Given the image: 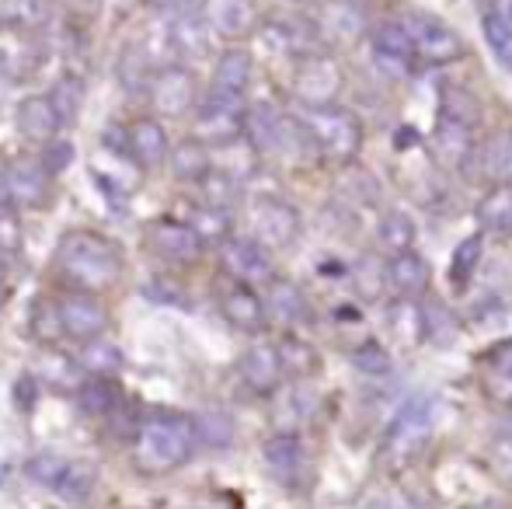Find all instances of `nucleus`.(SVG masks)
I'll use <instances>...</instances> for the list:
<instances>
[{
  "mask_svg": "<svg viewBox=\"0 0 512 509\" xmlns=\"http://www.w3.org/2000/svg\"><path fill=\"white\" fill-rule=\"evenodd\" d=\"M478 168L488 182L512 185V129H502L478 150Z\"/></svg>",
  "mask_w": 512,
  "mask_h": 509,
  "instance_id": "obj_26",
  "label": "nucleus"
},
{
  "mask_svg": "<svg viewBox=\"0 0 512 509\" xmlns=\"http://www.w3.org/2000/svg\"><path fill=\"white\" fill-rule=\"evenodd\" d=\"M154 7H175V4H185V0H150Z\"/></svg>",
  "mask_w": 512,
  "mask_h": 509,
  "instance_id": "obj_58",
  "label": "nucleus"
},
{
  "mask_svg": "<svg viewBox=\"0 0 512 509\" xmlns=\"http://www.w3.org/2000/svg\"><path fill=\"white\" fill-rule=\"evenodd\" d=\"M60 304V318H63V335L77 342H88V339H98L105 335L108 328V307L95 293L81 290V293H70V297L56 300Z\"/></svg>",
  "mask_w": 512,
  "mask_h": 509,
  "instance_id": "obj_13",
  "label": "nucleus"
},
{
  "mask_svg": "<svg viewBox=\"0 0 512 509\" xmlns=\"http://www.w3.org/2000/svg\"><path fill=\"white\" fill-rule=\"evenodd\" d=\"M492 14H499V18L506 21V25L512 28V0H495Z\"/></svg>",
  "mask_w": 512,
  "mask_h": 509,
  "instance_id": "obj_57",
  "label": "nucleus"
},
{
  "mask_svg": "<svg viewBox=\"0 0 512 509\" xmlns=\"http://www.w3.org/2000/svg\"><path fill=\"white\" fill-rule=\"evenodd\" d=\"M429 429H432V401L411 398L398 412L394 426L387 429L384 450H380V461L387 464V471H405L422 454L425 440H429Z\"/></svg>",
  "mask_w": 512,
  "mask_h": 509,
  "instance_id": "obj_4",
  "label": "nucleus"
},
{
  "mask_svg": "<svg viewBox=\"0 0 512 509\" xmlns=\"http://www.w3.org/2000/svg\"><path fill=\"white\" fill-rule=\"evenodd\" d=\"M4 21L11 25H39L46 18V0H4Z\"/></svg>",
  "mask_w": 512,
  "mask_h": 509,
  "instance_id": "obj_50",
  "label": "nucleus"
},
{
  "mask_svg": "<svg viewBox=\"0 0 512 509\" xmlns=\"http://www.w3.org/2000/svg\"><path fill=\"white\" fill-rule=\"evenodd\" d=\"M14 126L28 143H49L60 133V119H56L49 98H25L14 112Z\"/></svg>",
  "mask_w": 512,
  "mask_h": 509,
  "instance_id": "obj_21",
  "label": "nucleus"
},
{
  "mask_svg": "<svg viewBox=\"0 0 512 509\" xmlns=\"http://www.w3.org/2000/svg\"><path fill=\"white\" fill-rule=\"evenodd\" d=\"M265 314H272L283 325H297L307 318V297L297 283H286V279H272L269 297H265Z\"/></svg>",
  "mask_w": 512,
  "mask_h": 509,
  "instance_id": "obj_27",
  "label": "nucleus"
},
{
  "mask_svg": "<svg viewBox=\"0 0 512 509\" xmlns=\"http://www.w3.org/2000/svg\"><path fill=\"white\" fill-rule=\"evenodd\" d=\"M488 464H492L495 478H502L512 489V429L509 433H499L492 440V447H488Z\"/></svg>",
  "mask_w": 512,
  "mask_h": 509,
  "instance_id": "obj_49",
  "label": "nucleus"
},
{
  "mask_svg": "<svg viewBox=\"0 0 512 509\" xmlns=\"http://www.w3.org/2000/svg\"><path fill=\"white\" fill-rule=\"evenodd\" d=\"M105 147H108V150L119 147V154H126V157H129V136H126V129H122V126H108V129H105Z\"/></svg>",
  "mask_w": 512,
  "mask_h": 509,
  "instance_id": "obj_55",
  "label": "nucleus"
},
{
  "mask_svg": "<svg viewBox=\"0 0 512 509\" xmlns=\"http://www.w3.org/2000/svg\"><path fill=\"white\" fill-rule=\"evenodd\" d=\"M46 147V154H42V168L49 171V175H63V171L70 168V161H74V147H70L67 140H49V143H42Z\"/></svg>",
  "mask_w": 512,
  "mask_h": 509,
  "instance_id": "obj_52",
  "label": "nucleus"
},
{
  "mask_svg": "<svg viewBox=\"0 0 512 509\" xmlns=\"http://www.w3.org/2000/svg\"><path fill=\"white\" fill-rule=\"evenodd\" d=\"M492 370L499 377H512V339L502 342L499 349L492 353Z\"/></svg>",
  "mask_w": 512,
  "mask_h": 509,
  "instance_id": "obj_54",
  "label": "nucleus"
},
{
  "mask_svg": "<svg viewBox=\"0 0 512 509\" xmlns=\"http://www.w3.org/2000/svg\"><path fill=\"white\" fill-rule=\"evenodd\" d=\"M14 405H18L21 415L32 412V405H35V381L28 374L18 377V384H14Z\"/></svg>",
  "mask_w": 512,
  "mask_h": 509,
  "instance_id": "obj_53",
  "label": "nucleus"
},
{
  "mask_svg": "<svg viewBox=\"0 0 512 509\" xmlns=\"http://www.w3.org/2000/svg\"><path fill=\"white\" fill-rule=\"evenodd\" d=\"M147 98L154 105V112H161V116H185L196 105V77H192V70L175 67V63L157 67L147 77Z\"/></svg>",
  "mask_w": 512,
  "mask_h": 509,
  "instance_id": "obj_7",
  "label": "nucleus"
},
{
  "mask_svg": "<svg viewBox=\"0 0 512 509\" xmlns=\"http://www.w3.org/2000/svg\"><path fill=\"white\" fill-rule=\"evenodd\" d=\"M439 116L457 119V123L478 126L481 123V102L464 88H446L443 98H439Z\"/></svg>",
  "mask_w": 512,
  "mask_h": 509,
  "instance_id": "obj_40",
  "label": "nucleus"
},
{
  "mask_svg": "<svg viewBox=\"0 0 512 509\" xmlns=\"http://www.w3.org/2000/svg\"><path fill=\"white\" fill-rule=\"evenodd\" d=\"M509 405H512V401H509Z\"/></svg>",
  "mask_w": 512,
  "mask_h": 509,
  "instance_id": "obj_60",
  "label": "nucleus"
},
{
  "mask_svg": "<svg viewBox=\"0 0 512 509\" xmlns=\"http://www.w3.org/2000/svg\"><path fill=\"white\" fill-rule=\"evenodd\" d=\"M209 28L203 18H192V14H185V18L171 21L168 32H164V39H168V49L175 56H182V60H203L209 53Z\"/></svg>",
  "mask_w": 512,
  "mask_h": 509,
  "instance_id": "obj_23",
  "label": "nucleus"
},
{
  "mask_svg": "<svg viewBox=\"0 0 512 509\" xmlns=\"http://www.w3.org/2000/svg\"><path fill=\"white\" fill-rule=\"evenodd\" d=\"M49 182H53V175L42 168V161H11L4 168V175H0L7 203L32 206V210L49 203V196H53Z\"/></svg>",
  "mask_w": 512,
  "mask_h": 509,
  "instance_id": "obj_11",
  "label": "nucleus"
},
{
  "mask_svg": "<svg viewBox=\"0 0 512 509\" xmlns=\"http://www.w3.org/2000/svg\"><path fill=\"white\" fill-rule=\"evenodd\" d=\"M223 318H227V325L237 328V332L255 335L265 328V318H269V314H265V300L255 293V286L237 283L234 290L223 297Z\"/></svg>",
  "mask_w": 512,
  "mask_h": 509,
  "instance_id": "obj_19",
  "label": "nucleus"
},
{
  "mask_svg": "<svg viewBox=\"0 0 512 509\" xmlns=\"http://www.w3.org/2000/svg\"><path fill=\"white\" fill-rule=\"evenodd\" d=\"M415 234H418V227L405 210H387L377 224V245L384 248V252L398 255L415 245Z\"/></svg>",
  "mask_w": 512,
  "mask_h": 509,
  "instance_id": "obj_32",
  "label": "nucleus"
},
{
  "mask_svg": "<svg viewBox=\"0 0 512 509\" xmlns=\"http://www.w3.org/2000/svg\"><path fill=\"white\" fill-rule=\"evenodd\" d=\"M196 185H203V203L209 206H223V210H230V203L237 199V185L230 175H223V171H206V178H199Z\"/></svg>",
  "mask_w": 512,
  "mask_h": 509,
  "instance_id": "obj_44",
  "label": "nucleus"
},
{
  "mask_svg": "<svg viewBox=\"0 0 512 509\" xmlns=\"http://www.w3.org/2000/svg\"><path fill=\"white\" fill-rule=\"evenodd\" d=\"M126 258L122 248L112 238L98 231H67L56 248V272L67 279L70 286L88 293L112 290L119 283Z\"/></svg>",
  "mask_w": 512,
  "mask_h": 509,
  "instance_id": "obj_1",
  "label": "nucleus"
},
{
  "mask_svg": "<svg viewBox=\"0 0 512 509\" xmlns=\"http://www.w3.org/2000/svg\"><path fill=\"white\" fill-rule=\"evenodd\" d=\"M366 25H370V18H366V7L359 0H328L321 18H317L321 39L335 42V46L359 42L366 35Z\"/></svg>",
  "mask_w": 512,
  "mask_h": 509,
  "instance_id": "obj_15",
  "label": "nucleus"
},
{
  "mask_svg": "<svg viewBox=\"0 0 512 509\" xmlns=\"http://www.w3.org/2000/svg\"><path fill=\"white\" fill-rule=\"evenodd\" d=\"M136 464L147 475H168L178 471L182 464L192 461L196 454V419L185 412H150L136 429Z\"/></svg>",
  "mask_w": 512,
  "mask_h": 509,
  "instance_id": "obj_2",
  "label": "nucleus"
},
{
  "mask_svg": "<svg viewBox=\"0 0 512 509\" xmlns=\"http://www.w3.org/2000/svg\"><path fill=\"white\" fill-rule=\"evenodd\" d=\"M251 77H255V60H251L248 49H227V53L216 60L213 70V91H227V95H244L251 88Z\"/></svg>",
  "mask_w": 512,
  "mask_h": 509,
  "instance_id": "obj_24",
  "label": "nucleus"
},
{
  "mask_svg": "<svg viewBox=\"0 0 512 509\" xmlns=\"http://www.w3.org/2000/svg\"><path fill=\"white\" fill-rule=\"evenodd\" d=\"M244 95H227V91H209L206 105L199 109L196 133L199 140L234 143L244 133Z\"/></svg>",
  "mask_w": 512,
  "mask_h": 509,
  "instance_id": "obj_10",
  "label": "nucleus"
},
{
  "mask_svg": "<svg viewBox=\"0 0 512 509\" xmlns=\"http://www.w3.org/2000/svg\"><path fill=\"white\" fill-rule=\"evenodd\" d=\"M314 150L331 161H356L359 147H363V123L352 112L335 109V105H321V109H307L304 119Z\"/></svg>",
  "mask_w": 512,
  "mask_h": 509,
  "instance_id": "obj_3",
  "label": "nucleus"
},
{
  "mask_svg": "<svg viewBox=\"0 0 512 509\" xmlns=\"http://www.w3.org/2000/svg\"><path fill=\"white\" fill-rule=\"evenodd\" d=\"M192 231L203 238V245H223V241L230 238V227H234V220H230V210H223V206H209L203 203L196 213H192Z\"/></svg>",
  "mask_w": 512,
  "mask_h": 509,
  "instance_id": "obj_36",
  "label": "nucleus"
},
{
  "mask_svg": "<svg viewBox=\"0 0 512 509\" xmlns=\"http://www.w3.org/2000/svg\"><path fill=\"white\" fill-rule=\"evenodd\" d=\"M460 335V318L443 304V300H432L422 307V339L436 342V346H453Z\"/></svg>",
  "mask_w": 512,
  "mask_h": 509,
  "instance_id": "obj_33",
  "label": "nucleus"
},
{
  "mask_svg": "<svg viewBox=\"0 0 512 509\" xmlns=\"http://www.w3.org/2000/svg\"><path fill=\"white\" fill-rule=\"evenodd\" d=\"M129 136V157L140 168H157L161 161H168V133L157 119L143 116L126 129Z\"/></svg>",
  "mask_w": 512,
  "mask_h": 509,
  "instance_id": "obj_20",
  "label": "nucleus"
},
{
  "mask_svg": "<svg viewBox=\"0 0 512 509\" xmlns=\"http://www.w3.org/2000/svg\"><path fill=\"white\" fill-rule=\"evenodd\" d=\"M115 401H119V387H115L108 377L102 381H91V384H81V408L91 415H108L115 412Z\"/></svg>",
  "mask_w": 512,
  "mask_h": 509,
  "instance_id": "obj_43",
  "label": "nucleus"
},
{
  "mask_svg": "<svg viewBox=\"0 0 512 509\" xmlns=\"http://www.w3.org/2000/svg\"><path fill=\"white\" fill-rule=\"evenodd\" d=\"M432 150L443 164L450 168H460L474 157V126L457 123V119H436V129H432Z\"/></svg>",
  "mask_w": 512,
  "mask_h": 509,
  "instance_id": "obj_17",
  "label": "nucleus"
},
{
  "mask_svg": "<svg viewBox=\"0 0 512 509\" xmlns=\"http://www.w3.org/2000/svg\"><path fill=\"white\" fill-rule=\"evenodd\" d=\"M4 276H7V255L0 252V283H4Z\"/></svg>",
  "mask_w": 512,
  "mask_h": 509,
  "instance_id": "obj_59",
  "label": "nucleus"
},
{
  "mask_svg": "<svg viewBox=\"0 0 512 509\" xmlns=\"http://www.w3.org/2000/svg\"><path fill=\"white\" fill-rule=\"evenodd\" d=\"M143 241L150 245V252L157 258L171 265H189L203 255V238L192 231L189 220H171V217H161L154 224L143 227Z\"/></svg>",
  "mask_w": 512,
  "mask_h": 509,
  "instance_id": "obj_8",
  "label": "nucleus"
},
{
  "mask_svg": "<svg viewBox=\"0 0 512 509\" xmlns=\"http://www.w3.org/2000/svg\"><path fill=\"white\" fill-rule=\"evenodd\" d=\"M481 32H485V42L492 46L495 60H499L506 70H512V28L499 18V14H485Z\"/></svg>",
  "mask_w": 512,
  "mask_h": 509,
  "instance_id": "obj_42",
  "label": "nucleus"
},
{
  "mask_svg": "<svg viewBox=\"0 0 512 509\" xmlns=\"http://www.w3.org/2000/svg\"><path fill=\"white\" fill-rule=\"evenodd\" d=\"M241 374L244 384L255 394H272L283 381V363H279V349L269 346V342H258L244 353L241 360Z\"/></svg>",
  "mask_w": 512,
  "mask_h": 509,
  "instance_id": "obj_18",
  "label": "nucleus"
},
{
  "mask_svg": "<svg viewBox=\"0 0 512 509\" xmlns=\"http://www.w3.org/2000/svg\"><path fill=\"white\" fill-rule=\"evenodd\" d=\"M98 482V468L91 461H70L63 464V475L56 478L53 489L60 492L63 503H84V499L95 492Z\"/></svg>",
  "mask_w": 512,
  "mask_h": 509,
  "instance_id": "obj_31",
  "label": "nucleus"
},
{
  "mask_svg": "<svg viewBox=\"0 0 512 509\" xmlns=\"http://www.w3.org/2000/svg\"><path fill=\"white\" fill-rule=\"evenodd\" d=\"M196 433L199 440L213 443V447H227L230 436H234V426L223 412H206L203 419H196Z\"/></svg>",
  "mask_w": 512,
  "mask_h": 509,
  "instance_id": "obj_47",
  "label": "nucleus"
},
{
  "mask_svg": "<svg viewBox=\"0 0 512 509\" xmlns=\"http://www.w3.org/2000/svg\"><path fill=\"white\" fill-rule=\"evenodd\" d=\"M279 349V363H283V374L297 377V381H304V377L314 374L317 367H321V360H317V349L310 346L304 339H283V346Z\"/></svg>",
  "mask_w": 512,
  "mask_h": 509,
  "instance_id": "obj_37",
  "label": "nucleus"
},
{
  "mask_svg": "<svg viewBox=\"0 0 512 509\" xmlns=\"http://www.w3.org/2000/svg\"><path fill=\"white\" fill-rule=\"evenodd\" d=\"M352 367L363 370L366 377L391 374V353L380 342H363L359 349H352Z\"/></svg>",
  "mask_w": 512,
  "mask_h": 509,
  "instance_id": "obj_45",
  "label": "nucleus"
},
{
  "mask_svg": "<svg viewBox=\"0 0 512 509\" xmlns=\"http://www.w3.org/2000/svg\"><path fill=\"white\" fill-rule=\"evenodd\" d=\"M342 67H338L335 56L321 53H304L293 67V95L307 109H321V105H335V98L342 95Z\"/></svg>",
  "mask_w": 512,
  "mask_h": 509,
  "instance_id": "obj_5",
  "label": "nucleus"
},
{
  "mask_svg": "<svg viewBox=\"0 0 512 509\" xmlns=\"http://www.w3.org/2000/svg\"><path fill=\"white\" fill-rule=\"evenodd\" d=\"M415 60V46H411L405 25H384L373 35V63L377 70H384L387 77H405Z\"/></svg>",
  "mask_w": 512,
  "mask_h": 509,
  "instance_id": "obj_16",
  "label": "nucleus"
},
{
  "mask_svg": "<svg viewBox=\"0 0 512 509\" xmlns=\"http://www.w3.org/2000/svg\"><path fill=\"white\" fill-rule=\"evenodd\" d=\"M338 192L349 199L352 206H373L380 199V182L356 161H345L342 175H338Z\"/></svg>",
  "mask_w": 512,
  "mask_h": 509,
  "instance_id": "obj_34",
  "label": "nucleus"
},
{
  "mask_svg": "<svg viewBox=\"0 0 512 509\" xmlns=\"http://www.w3.org/2000/svg\"><path fill=\"white\" fill-rule=\"evenodd\" d=\"M251 231L255 241L265 248H290L300 234V213L297 206L283 203L276 196H262L251 206Z\"/></svg>",
  "mask_w": 512,
  "mask_h": 509,
  "instance_id": "obj_9",
  "label": "nucleus"
},
{
  "mask_svg": "<svg viewBox=\"0 0 512 509\" xmlns=\"http://www.w3.org/2000/svg\"><path fill=\"white\" fill-rule=\"evenodd\" d=\"M21 241H25V231H21V217L14 213V206L4 199V203H0V252H4V255L18 252Z\"/></svg>",
  "mask_w": 512,
  "mask_h": 509,
  "instance_id": "obj_48",
  "label": "nucleus"
},
{
  "mask_svg": "<svg viewBox=\"0 0 512 509\" xmlns=\"http://www.w3.org/2000/svg\"><path fill=\"white\" fill-rule=\"evenodd\" d=\"M28 328H32V335L42 342V346H53V342H60V335H63L60 304L42 297L39 304L32 307V314H28Z\"/></svg>",
  "mask_w": 512,
  "mask_h": 509,
  "instance_id": "obj_39",
  "label": "nucleus"
},
{
  "mask_svg": "<svg viewBox=\"0 0 512 509\" xmlns=\"http://www.w3.org/2000/svg\"><path fill=\"white\" fill-rule=\"evenodd\" d=\"M63 457H56V454H39V457H32V461H28V478H32V482H39V485H49V489H53L56 485V478L63 475Z\"/></svg>",
  "mask_w": 512,
  "mask_h": 509,
  "instance_id": "obj_51",
  "label": "nucleus"
},
{
  "mask_svg": "<svg viewBox=\"0 0 512 509\" xmlns=\"http://www.w3.org/2000/svg\"><path fill=\"white\" fill-rule=\"evenodd\" d=\"M481 231L488 234H512V185H499L492 189L474 210Z\"/></svg>",
  "mask_w": 512,
  "mask_h": 509,
  "instance_id": "obj_30",
  "label": "nucleus"
},
{
  "mask_svg": "<svg viewBox=\"0 0 512 509\" xmlns=\"http://www.w3.org/2000/svg\"><path fill=\"white\" fill-rule=\"evenodd\" d=\"M265 464L279 482H293L304 468V450H300L297 433H276L265 443Z\"/></svg>",
  "mask_w": 512,
  "mask_h": 509,
  "instance_id": "obj_25",
  "label": "nucleus"
},
{
  "mask_svg": "<svg viewBox=\"0 0 512 509\" xmlns=\"http://www.w3.org/2000/svg\"><path fill=\"white\" fill-rule=\"evenodd\" d=\"M203 21L213 35L227 42H241L255 35L258 11L251 0H203Z\"/></svg>",
  "mask_w": 512,
  "mask_h": 509,
  "instance_id": "obj_14",
  "label": "nucleus"
},
{
  "mask_svg": "<svg viewBox=\"0 0 512 509\" xmlns=\"http://www.w3.org/2000/svg\"><path fill=\"white\" fill-rule=\"evenodd\" d=\"M223 262H227L230 276L244 286H269L276 279L269 248L258 245L255 238H227L223 241Z\"/></svg>",
  "mask_w": 512,
  "mask_h": 509,
  "instance_id": "obj_12",
  "label": "nucleus"
},
{
  "mask_svg": "<svg viewBox=\"0 0 512 509\" xmlns=\"http://www.w3.org/2000/svg\"><path fill=\"white\" fill-rule=\"evenodd\" d=\"M352 279H356V290L363 293L366 300L380 297V290H384V279H387V269H380V262L373 255H366L363 262L352 269Z\"/></svg>",
  "mask_w": 512,
  "mask_h": 509,
  "instance_id": "obj_46",
  "label": "nucleus"
},
{
  "mask_svg": "<svg viewBox=\"0 0 512 509\" xmlns=\"http://www.w3.org/2000/svg\"><path fill=\"white\" fill-rule=\"evenodd\" d=\"M401 25H405L411 46H415V56H422L425 63H436V67H443V63L464 60V53H467L464 39H460V35L453 32L450 25H443L439 18L408 14Z\"/></svg>",
  "mask_w": 512,
  "mask_h": 509,
  "instance_id": "obj_6",
  "label": "nucleus"
},
{
  "mask_svg": "<svg viewBox=\"0 0 512 509\" xmlns=\"http://www.w3.org/2000/svg\"><path fill=\"white\" fill-rule=\"evenodd\" d=\"M394 147H398V150H405V147H418V133H415V126H401V129H398V136H394Z\"/></svg>",
  "mask_w": 512,
  "mask_h": 509,
  "instance_id": "obj_56",
  "label": "nucleus"
},
{
  "mask_svg": "<svg viewBox=\"0 0 512 509\" xmlns=\"http://www.w3.org/2000/svg\"><path fill=\"white\" fill-rule=\"evenodd\" d=\"M81 370H88V374H95V377H112V374H119L122 370V349L119 346H112L108 339H88L84 342V349H81Z\"/></svg>",
  "mask_w": 512,
  "mask_h": 509,
  "instance_id": "obj_35",
  "label": "nucleus"
},
{
  "mask_svg": "<svg viewBox=\"0 0 512 509\" xmlns=\"http://www.w3.org/2000/svg\"><path fill=\"white\" fill-rule=\"evenodd\" d=\"M391 328H394V335L405 342L422 339V307L411 297H401L398 304L391 307Z\"/></svg>",
  "mask_w": 512,
  "mask_h": 509,
  "instance_id": "obj_41",
  "label": "nucleus"
},
{
  "mask_svg": "<svg viewBox=\"0 0 512 509\" xmlns=\"http://www.w3.org/2000/svg\"><path fill=\"white\" fill-rule=\"evenodd\" d=\"M84 98H88V84H84V77L63 74L60 81L53 84V91H49V105H53L60 126L77 123V116H81V109H84Z\"/></svg>",
  "mask_w": 512,
  "mask_h": 509,
  "instance_id": "obj_29",
  "label": "nucleus"
},
{
  "mask_svg": "<svg viewBox=\"0 0 512 509\" xmlns=\"http://www.w3.org/2000/svg\"><path fill=\"white\" fill-rule=\"evenodd\" d=\"M481 255H485V245H481V234H471V238H464L457 248H453L450 255V283L457 286H467L474 276V269H478Z\"/></svg>",
  "mask_w": 512,
  "mask_h": 509,
  "instance_id": "obj_38",
  "label": "nucleus"
},
{
  "mask_svg": "<svg viewBox=\"0 0 512 509\" xmlns=\"http://www.w3.org/2000/svg\"><path fill=\"white\" fill-rule=\"evenodd\" d=\"M209 168H213V157H209L206 140H199V136H189L171 150V175L178 182H199Z\"/></svg>",
  "mask_w": 512,
  "mask_h": 509,
  "instance_id": "obj_28",
  "label": "nucleus"
},
{
  "mask_svg": "<svg viewBox=\"0 0 512 509\" xmlns=\"http://www.w3.org/2000/svg\"><path fill=\"white\" fill-rule=\"evenodd\" d=\"M387 286H391L398 297L415 300L418 293H425V286H429V262L411 252V248L408 252H398L391 258V265H387Z\"/></svg>",
  "mask_w": 512,
  "mask_h": 509,
  "instance_id": "obj_22",
  "label": "nucleus"
}]
</instances>
